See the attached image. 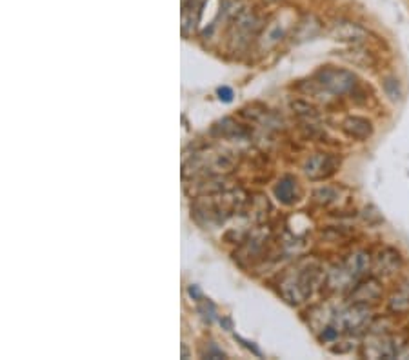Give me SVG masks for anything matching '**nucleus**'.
I'll return each mask as SVG.
<instances>
[{"mask_svg":"<svg viewBox=\"0 0 409 360\" xmlns=\"http://www.w3.org/2000/svg\"><path fill=\"white\" fill-rule=\"evenodd\" d=\"M324 284H326V273L319 266L310 262L306 266H298L286 271L279 280V291L289 304L298 306L310 300L313 291Z\"/></svg>","mask_w":409,"mask_h":360,"instance_id":"obj_1","label":"nucleus"},{"mask_svg":"<svg viewBox=\"0 0 409 360\" xmlns=\"http://www.w3.org/2000/svg\"><path fill=\"white\" fill-rule=\"evenodd\" d=\"M262 31V18L253 9H242L237 17L233 18L229 30V48L233 51L248 48L255 39H259Z\"/></svg>","mask_w":409,"mask_h":360,"instance_id":"obj_2","label":"nucleus"},{"mask_svg":"<svg viewBox=\"0 0 409 360\" xmlns=\"http://www.w3.org/2000/svg\"><path fill=\"white\" fill-rule=\"evenodd\" d=\"M315 80L320 84V86L326 89L329 95H348V93H353L355 87H357L358 80L355 77V73L348 70H342V68H335V66H324L320 68L317 73H315Z\"/></svg>","mask_w":409,"mask_h":360,"instance_id":"obj_3","label":"nucleus"},{"mask_svg":"<svg viewBox=\"0 0 409 360\" xmlns=\"http://www.w3.org/2000/svg\"><path fill=\"white\" fill-rule=\"evenodd\" d=\"M371 308L367 304L349 302V306L335 311L333 324L341 333H358L371 324Z\"/></svg>","mask_w":409,"mask_h":360,"instance_id":"obj_4","label":"nucleus"},{"mask_svg":"<svg viewBox=\"0 0 409 360\" xmlns=\"http://www.w3.org/2000/svg\"><path fill=\"white\" fill-rule=\"evenodd\" d=\"M405 344L408 342H404L401 337L375 331L366 342L362 344V356H367V359H401Z\"/></svg>","mask_w":409,"mask_h":360,"instance_id":"obj_5","label":"nucleus"},{"mask_svg":"<svg viewBox=\"0 0 409 360\" xmlns=\"http://www.w3.org/2000/svg\"><path fill=\"white\" fill-rule=\"evenodd\" d=\"M341 166V159L335 155H329V153H315V155L307 156L302 170L310 180H324V178H329L331 175L336 173Z\"/></svg>","mask_w":409,"mask_h":360,"instance_id":"obj_6","label":"nucleus"},{"mask_svg":"<svg viewBox=\"0 0 409 360\" xmlns=\"http://www.w3.org/2000/svg\"><path fill=\"white\" fill-rule=\"evenodd\" d=\"M329 33L338 42L351 44V46H355V44H364L370 39V31L353 20H336L331 26Z\"/></svg>","mask_w":409,"mask_h":360,"instance_id":"obj_7","label":"nucleus"},{"mask_svg":"<svg viewBox=\"0 0 409 360\" xmlns=\"http://www.w3.org/2000/svg\"><path fill=\"white\" fill-rule=\"evenodd\" d=\"M382 299V286L377 278H360L351 290H349V302L355 304H377Z\"/></svg>","mask_w":409,"mask_h":360,"instance_id":"obj_8","label":"nucleus"},{"mask_svg":"<svg viewBox=\"0 0 409 360\" xmlns=\"http://www.w3.org/2000/svg\"><path fill=\"white\" fill-rule=\"evenodd\" d=\"M402 268V256L401 253L393 249V247H384L377 253V256L373 259V264L371 269L375 271L377 277H393V275L398 273V269Z\"/></svg>","mask_w":409,"mask_h":360,"instance_id":"obj_9","label":"nucleus"},{"mask_svg":"<svg viewBox=\"0 0 409 360\" xmlns=\"http://www.w3.org/2000/svg\"><path fill=\"white\" fill-rule=\"evenodd\" d=\"M275 197L280 204L293 206L300 199V184L293 175H284L275 186Z\"/></svg>","mask_w":409,"mask_h":360,"instance_id":"obj_10","label":"nucleus"},{"mask_svg":"<svg viewBox=\"0 0 409 360\" xmlns=\"http://www.w3.org/2000/svg\"><path fill=\"white\" fill-rule=\"evenodd\" d=\"M341 128L349 139L355 140H367L373 135V124H371V120H367L364 117H357V115L346 117L342 120Z\"/></svg>","mask_w":409,"mask_h":360,"instance_id":"obj_11","label":"nucleus"},{"mask_svg":"<svg viewBox=\"0 0 409 360\" xmlns=\"http://www.w3.org/2000/svg\"><path fill=\"white\" fill-rule=\"evenodd\" d=\"M342 264L348 268L349 273L353 275V278L358 283V280L364 278V275L370 271L373 261H371V255L367 252H353L351 255L346 256L344 261H342Z\"/></svg>","mask_w":409,"mask_h":360,"instance_id":"obj_12","label":"nucleus"},{"mask_svg":"<svg viewBox=\"0 0 409 360\" xmlns=\"http://www.w3.org/2000/svg\"><path fill=\"white\" fill-rule=\"evenodd\" d=\"M286 33H288V26L284 24V18L279 17L276 20H273L269 26L264 27L262 35H259L260 48L262 49L273 48V46H276L280 40L284 39Z\"/></svg>","mask_w":409,"mask_h":360,"instance_id":"obj_13","label":"nucleus"},{"mask_svg":"<svg viewBox=\"0 0 409 360\" xmlns=\"http://www.w3.org/2000/svg\"><path fill=\"white\" fill-rule=\"evenodd\" d=\"M388 311L391 315H408L409 313V278L396 287L388 300Z\"/></svg>","mask_w":409,"mask_h":360,"instance_id":"obj_14","label":"nucleus"},{"mask_svg":"<svg viewBox=\"0 0 409 360\" xmlns=\"http://www.w3.org/2000/svg\"><path fill=\"white\" fill-rule=\"evenodd\" d=\"M320 30H322V24H320L319 18L315 17V15H306V17H302L295 24L293 37H297L298 40L313 39L315 35H319Z\"/></svg>","mask_w":409,"mask_h":360,"instance_id":"obj_15","label":"nucleus"},{"mask_svg":"<svg viewBox=\"0 0 409 360\" xmlns=\"http://www.w3.org/2000/svg\"><path fill=\"white\" fill-rule=\"evenodd\" d=\"M341 57L348 61L349 64L358 66V68H370V66L375 64L373 53L362 48V44H355V46H351L346 51H341Z\"/></svg>","mask_w":409,"mask_h":360,"instance_id":"obj_16","label":"nucleus"},{"mask_svg":"<svg viewBox=\"0 0 409 360\" xmlns=\"http://www.w3.org/2000/svg\"><path fill=\"white\" fill-rule=\"evenodd\" d=\"M338 199V190L333 186H322L313 191V202L319 206H329Z\"/></svg>","mask_w":409,"mask_h":360,"instance_id":"obj_17","label":"nucleus"},{"mask_svg":"<svg viewBox=\"0 0 409 360\" xmlns=\"http://www.w3.org/2000/svg\"><path fill=\"white\" fill-rule=\"evenodd\" d=\"M382 87H384V93H386L393 102L402 99V86H401V82H398V78L386 77L382 80Z\"/></svg>","mask_w":409,"mask_h":360,"instance_id":"obj_18","label":"nucleus"},{"mask_svg":"<svg viewBox=\"0 0 409 360\" xmlns=\"http://www.w3.org/2000/svg\"><path fill=\"white\" fill-rule=\"evenodd\" d=\"M291 108H293L298 115H302V117H317V109H315L310 102H306V100H297V102L291 104Z\"/></svg>","mask_w":409,"mask_h":360,"instance_id":"obj_19","label":"nucleus"},{"mask_svg":"<svg viewBox=\"0 0 409 360\" xmlns=\"http://www.w3.org/2000/svg\"><path fill=\"white\" fill-rule=\"evenodd\" d=\"M219 95H220V100H226V102H229L233 97V93H231V89H228V87H220Z\"/></svg>","mask_w":409,"mask_h":360,"instance_id":"obj_20","label":"nucleus"},{"mask_svg":"<svg viewBox=\"0 0 409 360\" xmlns=\"http://www.w3.org/2000/svg\"><path fill=\"white\" fill-rule=\"evenodd\" d=\"M264 4H275V2H279V0H262Z\"/></svg>","mask_w":409,"mask_h":360,"instance_id":"obj_21","label":"nucleus"}]
</instances>
